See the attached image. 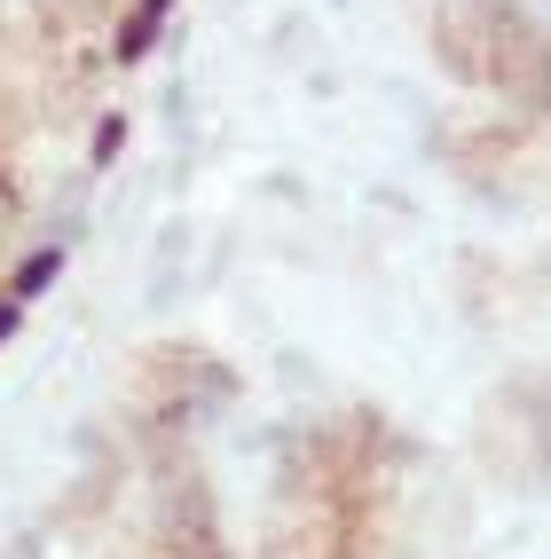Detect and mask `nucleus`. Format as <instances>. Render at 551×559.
I'll use <instances>...</instances> for the list:
<instances>
[{
    "label": "nucleus",
    "instance_id": "obj_1",
    "mask_svg": "<svg viewBox=\"0 0 551 559\" xmlns=\"http://www.w3.org/2000/svg\"><path fill=\"white\" fill-rule=\"evenodd\" d=\"M48 276H56V252H40V260H32V269H24V276H16V292H24V300H32V292H40V284H48Z\"/></svg>",
    "mask_w": 551,
    "mask_h": 559
},
{
    "label": "nucleus",
    "instance_id": "obj_2",
    "mask_svg": "<svg viewBox=\"0 0 551 559\" xmlns=\"http://www.w3.org/2000/svg\"><path fill=\"white\" fill-rule=\"evenodd\" d=\"M9 331H16V308H0V340H9Z\"/></svg>",
    "mask_w": 551,
    "mask_h": 559
}]
</instances>
